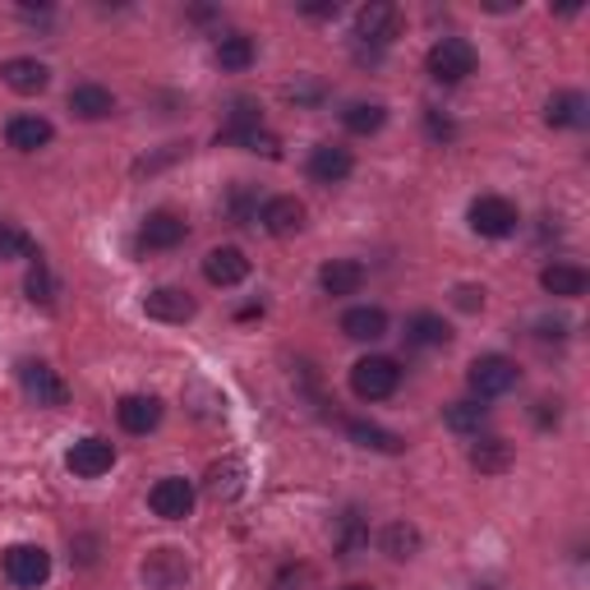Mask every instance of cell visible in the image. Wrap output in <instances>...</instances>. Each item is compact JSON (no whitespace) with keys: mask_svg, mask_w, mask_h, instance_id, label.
<instances>
[{"mask_svg":"<svg viewBox=\"0 0 590 590\" xmlns=\"http://www.w3.org/2000/svg\"><path fill=\"white\" fill-rule=\"evenodd\" d=\"M401 388V364L392 356H364L351 364V392L360 401H383Z\"/></svg>","mask_w":590,"mask_h":590,"instance_id":"6da1fadb","label":"cell"},{"mask_svg":"<svg viewBox=\"0 0 590 590\" xmlns=\"http://www.w3.org/2000/svg\"><path fill=\"white\" fill-rule=\"evenodd\" d=\"M139 572H143V586H148V590H190V577H194L190 558H184L176 544L148 549V558H143Z\"/></svg>","mask_w":590,"mask_h":590,"instance_id":"7a4b0ae2","label":"cell"},{"mask_svg":"<svg viewBox=\"0 0 590 590\" xmlns=\"http://www.w3.org/2000/svg\"><path fill=\"white\" fill-rule=\"evenodd\" d=\"M424 66H429V79H439V83H461L466 74H476V47L466 42V38H443V42L429 47Z\"/></svg>","mask_w":590,"mask_h":590,"instance_id":"3957f363","label":"cell"},{"mask_svg":"<svg viewBox=\"0 0 590 590\" xmlns=\"http://www.w3.org/2000/svg\"><path fill=\"white\" fill-rule=\"evenodd\" d=\"M517 379H521V369H517L508 356H480V360H471V369H466V383H471L476 401H489V397L512 392Z\"/></svg>","mask_w":590,"mask_h":590,"instance_id":"277c9868","label":"cell"},{"mask_svg":"<svg viewBox=\"0 0 590 590\" xmlns=\"http://www.w3.org/2000/svg\"><path fill=\"white\" fill-rule=\"evenodd\" d=\"M466 217H471V231L484 236V240H503V236H512L517 222H521V217H517V203L503 199V194H480Z\"/></svg>","mask_w":590,"mask_h":590,"instance_id":"5b68a950","label":"cell"},{"mask_svg":"<svg viewBox=\"0 0 590 590\" xmlns=\"http://www.w3.org/2000/svg\"><path fill=\"white\" fill-rule=\"evenodd\" d=\"M19 383H23L28 401H38V407H47V411H56V407H66V401H70V388L60 383V374L42 360H23L19 364Z\"/></svg>","mask_w":590,"mask_h":590,"instance_id":"8992f818","label":"cell"},{"mask_svg":"<svg viewBox=\"0 0 590 590\" xmlns=\"http://www.w3.org/2000/svg\"><path fill=\"white\" fill-rule=\"evenodd\" d=\"M6 577L19 590H38L51 577V553L42 544H14V549H6Z\"/></svg>","mask_w":590,"mask_h":590,"instance_id":"52a82bcc","label":"cell"},{"mask_svg":"<svg viewBox=\"0 0 590 590\" xmlns=\"http://www.w3.org/2000/svg\"><path fill=\"white\" fill-rule=\"evenodd\" d=\"M66 466H70V476H79V480H98V476H107L111 466H116V443L98 439V433H88V439H79L66 452Z\"/></svg>","mask_w":590,"mask_h":590,"instance_id":"ba28073f","label":"cell"},{"mask_svg":"<svg viewBox=\"0 0 590 590\" xmlns=\"http://www.w3.org/2000/svg\"><path fill=\"white\" fill-rule=\"evenodd\" d=\"M148 508L158 512L162 521H184L194 512V484L184 480V476H167L148 489Z\"/></svg>","mask_w":590,"mask_h":590,"instance_id":"9c48e42d","label":"cell"},{"mask_svg":"<svg viewBox=\"0 0 590 590\" xmlns=\"http://www.w3.org/2000/svg\"><path fill=\"white\" fill-rule=\"evenodd\" d=\"M184 236H190V227H184V217L171 212V208L148 212L143 227H139V244H143V250H176V244H184Z\"/></svg>","mask_w":590,"mask_h":590,"instance_id":"30bf717a","label":"cell"},{"mask_svg":"<svg viewBox=\"0 0 590 590\" xmlns=\"http://www.w3.org/2000/svg\"><path fill=\"white\" fill-rule=\"evenodd\" d=\"M259 227L268 231V236H296V231H304V203L296 199V194H272V199H263V208H259Z\"/></svg>","mask_w":590,"mask_h":590,"instance_id":"8fae6325","label":"cell"},{"mask_svg":"<svg viewBox=\"0 0 590 590\" xmlns=\"http://www.w3.org/2000/svg\"><path fill=\"white\" fill-rule=\"evenodd\" d=\"M194 309H199L194 296L180 291V287H158V291L143 296V314L158 319V323H184V319H194Z\"/></svg>","mask_w":590,"mask_h":590,"instance_id":"7c38bea8","label":"cell"},{"mask_svg":"<svg viewBox=\"0 0 590 590\" xmlns=\"http://www.w3.org/2000/svg\"><path fill=\"white\" fill-rule=\"evenodd\" d=\"M397 28H401V14H397V6H388V0H369V6L356 14V33L374 47H388L397 38Z\"/></svg>","mask_w":590,"mask_h":590,"instance_id":"4fadbf2b","label":"cell"},{"mask_svg":"<svg viewBox=\"0 0 590 590\" xmlns=\"http://www.w3.org/2000/svg\"><path fill=\"white\" fill-rule=\"evenodd\" d=\"M332 549H337L341 563H356V558L369 549V521H364L360 508H347V512L337 517V526H332Z\"/></svg>","mask_w":590,"mask_h":590,"instance_id":"5bb4252c","label":"cell"},{"mask_svg":"<svg viewBox=\"0 0 590 590\" xmlns=\"http://www.w3.org/2000/svg\"><path fill=\"white\" fill-rule=\"evenodd\" d=\"M0 79H6V88H14L19 98H38V92L51 83V70L33 56H14L0 66Z\"/></svg>","mask_w":590,"mask_h":590,"instance_id":"9a60e30c","label":"cell"},{"mask_svg":"<svg viewBox=\"0 0 590 590\" xmlns=\"http://www.w3.org/2000/svg\"><path fill=\"white\" fill-rule=\"evenodd\" d=\"M203 277L212 287H240L244 277H250V259H244V250H236V244H222V250H208Z\"/></svg>","mask_w":590,"mask_h":590,"instance_id":"2e32d148","label":"cell"},{"mask_svg":"<svg viewBox=\"0 0 590 590\" xmlns=\"http://www.w3.org/2000/svg\"><path fill=\"white\" fill-rule=\"evenodd\" d=\"M351 171H356L351 148H341V143H319L314 152H309V176H314L319 184H341Z\"/></svg>","mask_w":590,"mask_h":590,"instance_id":"e0dca14e","label":"cell"},{"mask_svg":"<svg viewBox=\"0 0 590 590\" xmlns=\"http://www.w3.org/2000/svg\"><path fill=\"white\" fill-rule=\"evenodd\" d=\"M116 420H120V429H126V433H152V429L162 424V401L134 392V397H126L116 407Z\"/></svg>","mask_w":590,"mask_h":590,"instance_id":"ac0fdd59","label":"cell"},{"mask_svg":"<svg viewBox=\"0 0 590 590\" xmlns=\"http://www.w3.org/2000/svg\"><path fill=\"white\" fill-rule=\"evenodd\" d=\"M319 287L328 291V296H356L360 287H364V263L360 259H332V263H323L319 268Z\"/></svg>","mask_w":590,"mask_h":590,"instance_id":"d6986e66","label":"cell"},{"mask_svg":"<svg viewBox=\"0 0 590 590\" xmlns=\"http://www.w3.org/2000/svg\"><path fill=\"white\" fill-rule=\"evenodd\" d=\"M341 332L351 341H379V337H388V314L379 304H356L341 314Z\"/></svg>","mask_w":590,"mask_h":590,"instance_id":"ffe728a7","label":"cell"},{"mask_svg":"<svg viewBox=\"0 0 590 590\" xmlns=\"http://www.w3.org/2000/svg\"><path fill=\"white\" fill-rule=\"evenodd\" d=\"M540 287H544L549 296H558V300H577V296H586L590 277H586V268H577V263H549V268L540 272Z\"/></svg>","mask_w":590,"mask_h":590,"instance_id":"44dd1931","label":"cell"},{"mask_svg":"<svg viewBox=\"0 0 590 590\" xmlns=\"http://www.w3.org/2000/svg\"><path fill=\"white\" fill-rule=\"evenodd\" d=\"M70 111L79 120H107L116 111V98H111V88H102V83H74L70 88Z\"/></svg>","mask_w":590,"mask_h":590,"instance_id":"7402d4cb","label":"cell"},{"mask_svg":"<svg viewBox=\"0 0 590 590\" xmlns=\"http://www.w3.org/2000/svg\"><path fill=\"white\" fill-rule=\"evenodd\" d=\"M203 489H208V499H217V503H231L236 493L244 489V466H240L236 457H227V461H212V466H208V480H203Z\"/></svg>","mask_w":590,"mask_h":590,"instance_id":"603a6c76","label":"cell"},{"mask_svg":"<svg viewBox=\"0 0 590 590\" xmlns=\"http://www.w3.org/2000/svg\"><path fill=\"white\" fill-rule=\"evenodd\" d=\"M51 120H42V116H14L10 126H6V139H10V148H19V152H38V148H47L51 143Z\"/></svg>","mask_w":590,"mask_h":590,"instance_id":"cb8c5ba5","label":"cell"},{"mask_svg":"<svg viewBox=\"0 0 590 590\" xmlns=\"http://www.w3.org/2000/svg\"><path fill=\"white\" fill-rule=\"evenodd\" d=\"M407 341L411 347H424V351H433V347H448L452 341V328H448V319L443 314H411L407 319Z\"/></svg>","mask_w":590,"mask_h":590,"instance_id":"d4e9b609","label":"cell"},{"mask_svg":"<svg viewBox=\"0 0 590 590\" xmlns=\"http://www.w3.org/2000/svg\"><path fill=\"white\" fill-rule=\"evenodd\" d=\"M544 120L553 130H577V126H586V98L581 92H553V98L544 102Z\"/></svg>","mask_w":590,"mask_h":590,"instance_id":"484cf974","label":"cell"},{"mask_svg":"<svg viewBox=\"0 0 590 590\" xmlns=\"http://www.w3.org/2000/svg\"><path fill=\"white\" fill-rule=\"evenodd\" d=\"M347 433H351V439H356L360 448H369V452H388V457H397L401 448H407V439H401V433H392V429H383V424H369V420H351Z\"/></svg>","mask_w":590,"mask_h":590,"instance_id":"4316f807","label":"cell"},{"mask_svg":"<svg viewBox=\"0 0 590 590\" xmlns=\"http://www.w3.org/2000/svg\"><path fill=\"white\" fill-rule=\"evenodd\" d=\"M254 38L250 33H227V38H217V66L240 74V70H250L254 66Z\"/></svg>","mask_w":590,"mask_h":590,"instance_id":"83f0119b","label":"cell"},{"mask_svg":"<svg viewBox=\"0 0 590 590\" xmlns=\"http://www.w3.org/2000/svg\"><path fill=\"white\" fill-rule=\"evenodd\" d=\"M443 420H448L452 433H476V439H480V429L489 420V407L476 401V397H461V401H452V407H443Z\"/></svg>","mask_w":590,"mask_h":590,"instance_id":"f1b7e54d","label":"cell"},{"mask_svg":"<svg viewBox=\"0 0 590 590\" xmlns=\"http://www.w3.org/2000/svg\"><path fill=\"white\" fill-rule=\"evenodd\" d=\"M379 544H383V553L388 558H397V563H407V558H416L420 553V531L411 521H388L383 526V536H379Z\"/></svg>","mask_w":590,"mask_h":590,"instance_id":"f546056e","label":"cell"},{"mask_svg":"<svg viewBox=\"0 0 590 590\" xmlns=\"http://www.w3.org/2000/svg\"><path fill=\"white\" fill-rule=\"evenodd\" d=\"M471 466L480 476H503L508 466H512V443L508 439H480L471 448Z\"/></svg>","mask_w":590,"mask_h":590,"instance_id":"4dcf8cb0","label":"cell"},{"mask_svg":"<svg viewBox=\"0 0 590 590\" xmlns=\"http://www.w3.org/2000/svg\"><path fill=\"white\" fill-rule=\"evenodd\" d=\"M250 130H263V116H259V102L240 98V102H231V116H227V126L217 130V139H222V143H236L240 134H250Z\"/></svg>","mask_w":590,"mask_h":590,"instance_id":"1f68e13d","label":"cell"},{"mask_svg":"<svg viewBox=\"0 0 590 590\" xmlns=\"http://www.w3.org/2000/svg\"><path fill=\"white\" fill-rule=\"evenodd\" d=\"M383 120H388L383 102H351L347 111H341V126H347L351 134H379Z\"/></svg>","mask_w":590,"mask_h":590,"instance_id":"d6a6232c","label":"cell"},{"mask_svg":"<svg viewBox=\"0 0 590 590\" xmlns=\"http://www.w3.org/2000/svg\"><path fill=\"white\" fill-rule=\"evenodd\" d=\"M259 194H254V184H236V194H231V203H227V212H231V222L236 227H254L259 222Z\"/></svg>","mask_w":590,"mask_h":590,"instance_id":"836d02e7","label":"cell"},{"mask_svg":"<svg viewBox=\"0 0 590 590\" xmlns=\"http://www.w3.org/2000/svg\"><path fill=\"white\" fill-rule=\"evenodd\" d=\"M272 590H319V572L309 563H287V568H277Z\"/></svg>","mask_w":590,"mask_h":590,"instance_id":"e575fe53","label":"cell"},{"mask_svg":"<svg viewBox=\"0 0 590 590\" xmlns=\"http://www.w3.org/2000/svg\"><path fill=\"white\" fill-rule=\"evenodd\" d=\"M0 259H38V244L19 227H0Z\"/></svg>","mask_w":590,"mask_h":590,"instance_id":"d590c367","label":"cell"},{"mask_svg":"<svg viewBox=\"0 0 590 590\" xmlns=\"http://www.w3.org/2000/svg\"><path fill=\"white\" fill-rule=\"evenodd\" d=\"M28 300L42 304V309L56 304V277H51V268H47L42 259L33 263V272H28Z\"/></svg>","mask_w":590,"mask_h":590,"instance_id":"8d00e7d4","label":"cell"},{"mask_svg":"<svg viewBox=\"0 0 590 590\" xmlns=\"http://www.w3.org/2000/svg\"><path fill=\"white\" fill-rule=\"evenodd\" d=\"M236 148H244V152H263V158H282V139L268 134V130H250V134H240V139H236Z\"/></svg>","mask_w":590,"mask_h":590,"instance_id":"74e56055","label":"cell"},{"mask_svg":"<svg viewBox=\"0 0 590 590\" xmlns=\"http://www.w3.org/2000/svg\"><path fill=\"white\" fill-rule=\"evenodd\" d=\"M457 309H484V287H457Z\"/></svg>","mask_w":590,"mask_h":590,"instance_id":"f35d334b","label":"cell"},{"mask_svg":"<svg viewBox=\"0 0 590 590\" xmlns=\"http://www.w3.org/2000/svg\"><path fill=\"white\" fill-rule=\"evenodd\" d=\"M424 126H429V134H433V139H452V120H448V116H439V111H424Z\"/></svg>","mask_w":590,"mask_h":590,"instance_id":"ab89813d","label":"cell"},{"mask_svg":"<svg viewBox=\"0 0 590 590\" xmlns=\"http://www.w3.org/2000/svg\"><path fill=\"white\" fill-rule=\"evenodd\" d=\"M558 416H563V411H558V401H549V397H544V401H536V424H540V429L558 424Z\"/></svg>","mask_w":590,"mask_h":590,"instance_id":"60d3db41","label":"cell"},{"mask_svg":"<svg viewBox=\"0 0 590 590\" xmlns=\"http://www.w3.org/2000/svg\"><path fill=\"white\" fill-rule=\"evenodd\" d=\"M304 14H309V19H337V0H332V6H309Z\"/></svg>","mask_w":590,"mask_h":590,"instance_id":"b9f144b4","label":"cell"},{"mask_svg":"<svg viewBox=\"0 0 590 590\" xmlns=\"http://www.w3.org/2000/svg\"><path fill=\"white\" fill-rule=\"evenodd\" d=\"M341 590H374V586H364V581H356V586H341Z\"/></svg>","mask_w":590,"mask_h":590,"instance_id":"7bdbcfd3","label":"cell"}]
</instances>
